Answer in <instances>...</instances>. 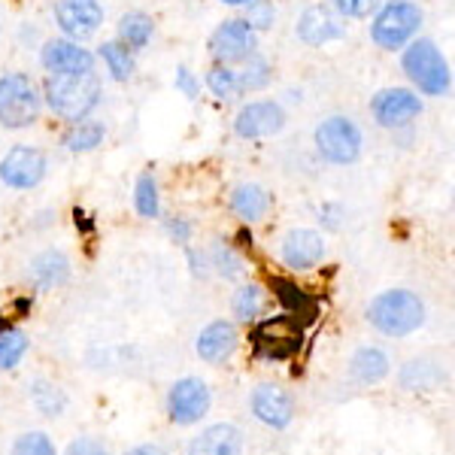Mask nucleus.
<instances>
[{"instance_id": "f257e3e1", "label": "nucleus", "mask_w": 455, "mask_h": 455, "mask_svg": "<svg viewBox=\"0 0 455 455\" xmlns=\"http://www.w3.org/2000/svg\"><path fill=\"white\" fill-rule=\"evenodd\" d=\"M43 98L58 119L73 124L88 119L98 109L104 88H100L98 73H49Z\"/></svg>"}, {"instance_id": "f03ea898", "label": "nucleus", "mask_w": 455, "mask_h": 455, "mask_svg": "<svg viewBox=\"0 0 455 455\" xmlns=\"http://www.w3.org/2000/svg\"><path fill=\"white\" fill-rule=\"evenodd\" d=\"M368 322L386 337H407L422 328L425 304L416 291H407V289L379 291L368 307Z\"/></svg>"}, {"instance_id": "7ed1b4c3", "label": "nucleus", "mask_w": 455, "mask_h": 455, "mask_svg": "<svg viewBox=\"0 0 455 455\" xmlns=\"http://www.w3.org/2000/svg\"><path fill=\"white\" fill-rule=\"evenodd\" d=\"M401 68L410 76V83L419 88L422 94H428V98H443L452 85L450 64L440 55L437 43L425 40V36L407 43V49L401 55Z\"/></svg>"}, {"instance_id": "20e7f679", "label": "nucleus", "mask_w": 455, "mask_h": 455, "mask_svg": "<svg viewBox=\"0 0 455 455\" xmlns=\"http://www.w3.org/2000/svg\"><path fill=\"white\" fill-rule=\"evenodd\" d=\"M422 10L419 4L413 0H388L377 10L373 16V25H371V40L377 43L379 49H403L422 28Z\"/></svg>"}, {"instance_id": "39448f33", "label": "nucleus", "mask_w": 455, "mask_h": 455, "mask_svg": "<svg viewBox=\"0 0 455 455\" xmlns=\"http://www.w3.org/2000/svg\"><path fill=\"white\" fill-rule=\"evenodd\" d=\"M40 92L28 73L0 76V124L10 131L28 128L40 119Z\"/></svg>"}, {"instance_id": "423d86ee", "label": "nucleus", "mask_w": 455, "mask_h": 455, "mask_svg": "<svg viewBox=\"0 0 455 455\" xmlns=\"http://www.w3.org/2000/svg\"><path fill=\"white\" fill-rule=\"evenodd\" d=\"M300 337H304V322L298 315L283 313L255 325L252 347L264 362H283V358H291L300 349Z\"/></svg>"}, {"instance_id": "0eeeda50", "label": "nucleus", "mask_w": 455, "mask_h": 455, "mask_svg": "<svg viewBox=\"0 0 455 455\" xmlns=\"http://www.w3.org/2000/svg\"><path fill=\"white\" fill-rule=\"evenodd\" d=\"M315 149L331 164H352L362 156V131L347 116H331L315 128Z\"/></svg>"}, {"instance_id": "6e6552de", "label": "nucleus", "mask_w": 455, "mask_h": 455, "mask_svg": "<svg viewBox=\"0 0 455 455\" xmlns=\"http://www.w3.org/2000/svg\"><path fill=\"white\" fill-rule=\"evenodd\" d=\"M252 52H259V40H255V31L243 19L222 21L210 36V55L216 58V64L231 68V64L246 61Z\"/></svg>"}, {"instance_id": "1a4fd4ad", "label": "nucleus", "mask_w": 455, "mask_h": 455, "mask_svg": "<svg viewBox=\"0 0 455 455\" xmlns=\"http://www.w3.org/2000/svg\"><path fill=\"white\" fill-rule=\"evenodd\" d=\"M210 388L204 379L197 377H186L176 379L167 392V413H171V422L176 425H195L201 422L204 416L210 413Z\"/></svg>"}, {"instance_id": "9d476101", "label": "nucleus", "mask_w": 455, "mask_h": 455, "mask_svg": "<svg viewBox=\"0 0 455 455\" xmlns=\"http://www.w3.org/2000/svg\"><path fill=\"white\" fill-rule=\"evenodd\" d=\"M46 176V156L34 146H12L4 158H0V182L19 192L40 186Z\"/></svg>"}, {"instance_id": "9b49d317", "label": "nucleus", "mask_w": 455, "mask_h": 455, "mask_svg": "<svg viewBox=\"0 0 455 455\" xmlns=\"http://www.w3.org/2000/svg\"><path fill=\"white\" fill-rule=\"evenodd\" d=\"M371 113L377 124L383 128H407L413 119H419L422 113V100L416 92L410 88H383L377 92V98L371 100Z\"/></svg>"}, {"instance_id": "f8f14e48", "label": "nucleus", "mask_w": 455, "mask_h": 455, "mask_svg": "<svg viewBox=\"0 0 455 455\" xmlns=\"http://www.w3.org/2000/svg\"><path fill=\"white\" fill-rule=\"evenodd\" d=\"M55 21L68 40L83 43L98 34V28L104 25V6L98 0H58Z\"/></svg>"}, {"instance_id": "ddd939ff", "label": "nucleus", "mask_w": 455, "mask_h": 455, "mask_svg": "<svg viewBox=\"0 0 455 455\" xmlns=\"http://www.w3.org/2000/svg\"><path fill=\"white\" fill-rule=\"evenodd\" d=\"M285 128V109L276 100H252L237 113L234 131L243 140H261V137H274Z\"/></svg>"}, {"instance_id": "4468645a", "label": "nucleus", "mask_w": 455, "mask_h": 455, "mask_svg": "<svg viewBox=\"0 0 455 455\" xmlns=\"http://www.w3.org/2000/svg\"><path fill=\"white\" fill-rule=\"evenodd\" d=\"M280 255H283L285 267L313 270L315 264L325 259V240H322V234L313 231V228H291L283 237Z\"/></svg>"}, {"instance_id": "2eb2a0df", "label": "nucleus", "mask_w": 455, "mask_h": 455, "mask_svg": "<svg viewBox=\"0 0 455 455\" xmlns=\"http://www.w3.org/2000/svg\"><path fill=\"white\" fill-rule=\"evenodd\" d=\"M249 403H252L255 419L270 425V428H289L291 419H295V401H291V395L274 383H261L252 392Z\"/></svg>"}, {"instance_id": "dca6fc26", "label": "nucleus", "mask_w": 455, "mask_h": 455, "mask_svg": "<svg viewBox=\"0 0 455 455\" xmlns=\"http://www.w3.org/2000/svg\"><path fill=\"white\" fill-rule=\"evenodd\" d=\"M343 34H347V25H343V19L337 16L331 6H307L298 19V36L307 46H325L331 40H340Z\"/></svg>"}, {"instance_id": "f3484780", "label": "nucleus", "mask_w": 455, "mask_h": 455, "mask_svg": "<svg viewBox=\"0 0 455 455\" xmlns=\"http://www.w3.org/2000/svg\"><path fill=\"white\" fill-rule=\"evenodd\" d=\"M40 61L49 73H94V55L68 36L49 40L40 52Z\"/></svg>"}, {"instance_id": "a211bd4d", "label": "nucleus", "mask_w": 455, "mask_h": 455, "mask_svg": "<svg viewBox=\"0 0 455 455\" xmlns=\"http://www.w3.org/2000/svg\"><path fill=\"white\" fill-rule=\"evenodd\" d=\"M188 455H243V431L231 422L210 425L188 443Z\"/></svg>"}, {"instance_id": "6ab92c4d", "label": "nucleus", "mask_w": 455, "mask_h": 455, "mask_svg": "<svg viewBox=\"0 0 455 455\" xmlns=\"http://www.w3.org/2000/svg\"><path fill=\"white\" fill-rule=\"evenodd\" d=\"M237 343H240V334H237V328H234V322H225V319L210 322L201 331V337H197V355L207 364H222L234 355Z\"/></svg>"}, {"instance_id": "aec40b11", "label": "nucleus", "mask_w": 455, "mask_h": 455, "mask_svg": "<svg viewBox=\"0 0 455 455\" xmlns=\"http://www.w3.org/2000/svg\"><path fill=\"white\" fill-rule=\"evenodd\" d=\"M68 280H70V259L64 252H58V249L40 252L31 261V267H28V283L36 291H52Z\"/></svg>"}, {"instance_id": "412c9836", "label": "nucleus", "mask_w": 455, "mask_h": 455, "mask_svg": "<svg viewBox=\"0 0 455 455\" xmlns=\"http://www.w3.org/2000/svg\"><path fill=\"white\" fill-rule=\"evenodd\" d=\"M231 210L249 225L261 222L270 210V195L264 192L259 182H240V186L231 192Z\"/></svg>"}, {"instance_id": "4be33fe9", "label": "nucleus", "mask_w": 455, "mask_h": 455, "mask_svg": "<svg viewBox=\"0 0 455 455\" xmlns=\"http://www.w3.org/2000/svg\"><path fill=\"white\" fill-rule=\"evenodd\" d=\"M388 368H392V362H388V355L379 347H362L349 362L352 379H358V383H364V386L379 383L388 373Z\"/></svg>"}, {"instance_id": "5701e85b", "label": "nucleus", "mask_w": 455, "mask_h": 455, "mask_svg": "<svg viewBox=\"0 0 455 455\" xmlns=\"http://www.w3.org/2000/svg\"><path fill=\"white\" fill-rule=\"evenodd\" d=\"M270 289H274L276 300H280L283 310L289 315H298V319H304V322H310L315 315V300L307 295L298 283L283 280V276H274V280H270Z\"/></svg>"}, {"instance_id": "b1692460", "label": "nucleus", "mask_w": 455, "mask_h": 455, "mask_svg": "<svg viewBox=\"0 0 455 455\" xmlns=\"http://www.w3.org/2000/svg\"><path fill=\"white\" fill-rule=\"evenodd\" d=\"M152 34H156V21H152V16H146V12H140V10L124 12V16L119 19V43H124L131 52L149 46Z\"/></svg>"}, {"instance_id": "393cba45", "label": "nucleus", "mask_w": 455, "mask_h": 455, "mask_svg": "<svg viewBox=\"0 0 455 455\" xmlns=\"http://www.w3.org/2000/svg\"><path fill=\"white\" fill-rule=\"evenodd\" d=\"M107 137V128L104 122L98 119H83V122H73V128L64 134V149L79 156V152H92L104 143Z\"/></svg>"}, {"instance_id": "a878e982", "label": "nucleus", "mask_w": 455, "mask_h": 455, "mask_svg": "<svg viewBox=\"0 0 455 455\" xmlns=\"http://www.w3.org/2000/svg\"><path fill=\"white\" fill-rule=\"evenodd\" d=\"M100 61L107 64V70H109V76L116 79V83H128L131 76H134V52H131L124 43L119 40H109L100 46Z\"/></svg>"}, {"instance_id": "bb28decb", "label": "nucleus", "mask_w": 455, "mask_h": 455, "mask_svg": "<svg viewBox=\"0 0 455 455\" xmlns=\"http://www.w3.org/2000/svg\"><path fill=\"white\" fill-rule=\"evenodd\" d=\"M28 388H31V392H28V395H31V403L40 410L43 416H61L64 407H68L64 392L55 383H49V379H34Z\"/></svg>"}, {"instance_id": "cd10ccee", "label": "nucleus", "mask_w": 455, "mask_h": 455, "mask_svg": "<svg viewBox=\"0 0 455 455\" xmlns=\"http://www.w3.org/2000/svg\"><path fill=\"white\" fill-rule=\"evenodd\" d=\"M28 337L19 328H4L0 331V371H12L21 358L28 355Z\"/></svg>"}, {"instance_id": "c85d7f7f", "label": "nucleus", "mask_w": 455, "mask_h": 455, "mask_svg": "<svg viewBox=\"0 0 455 455\" xmlns=\"http://www.w3.org/2000/svg\"><path fill=\"white\" fill-rule=\"evenodd\" d=\"M207 85L219 100H237L240 94H243L237 70H231L228 64H216V68L207 73Z\"/></svg>"}, {"instance_id": "c756f323", "label": "nucleus", "mask_w": 455, "mask_h": 455, "mask_svg": "<svg viewBox=\"0 0 455 455\" xmlns=\"http://www.w3.org/2000/svg\"><path fill=\"white\" fill-rule=\"evenodd\" d=\"M264 310V289L255 283L240 285L237 295H234V315L240 322H255Z\"/></svg>"}, {"instance_id": "7c9ffc66", "label": "nucleus", "mask_w": 455, "mask_h": 455, "mask_svg": "<svg viewBox=\"0 0 455 455\" xmlns=\"http://www.w3.org/2000/svg\"><path fill=\"white\" fill-rule=\"evenodd\" d=\"M134 207L140 212L143 219H156L161 212V195H158V182L152 173H143L137 180V188H134Z\"/></svg>"}, {"instance_id": "2f4dec72", "label": "nucleus", "mask_w": 455, "mask_h": 455, "mask_svg": "<svg viewBox=\"0 0 455 455\" xmlns=\"http://www.w3.org/2000/svg\"><path fill=\"white\" fill-rule=\"evenodd\" d=\"M237 76H240V88H243V92H259V88H264V85L270 83L267 58H261L259 52H252L243 61V70H240Z\"/></svg>"}, {"instance_id": "473e14b6", "label": "nucleus", "mask_w": 455, "mask_h": 455, "mask_svg": "<svg viewBox=\"0 0 455 455\" xmlns=\"http://www.w3.org/2000/svg\"><path fill=\"white\" fill-rule=\"evenodd\" d=\"M243 21L252 28V31H270V28H274V21H276L274 0H249Z\"/></svg>"}, {"instance_id": "72a5a7b5", "label": "nucleus", "mask_w": 455, "mask_h": 455, "mask_svg": "<svg viewBox=\"0 0 455 455\" xmlns=\"http://www.w3.org/2000/svg\"><path fill=\"white\" fill-rule=\"evenodd\" d=\"M10 455H58V452L49 435H43V431H28V435H21L16 443H12Z\"/></svg>"}, {"instance_id": "f704fd0d", "label": "nucleus", "mask_w": 455, "mask_h": 455, "mask_svg": "<svg viewBox=\"0 0 455 455\" xmlns=\"http://www.w3.org/2000/svg\"><path fill=\"white\" fill-rule=\"evenodd\" d=\"M403 388H431L437 383V371L428 362H410L401 373Z\"/></svg>"}, {"instance_id": "c9c22d12", "label": "nucleus", "mask_w": 455, "mask_h": 455, "mask_svg": "<svg viewBox=\"0 0 455 455\" xmlns=\"http://www.w3.org/2000/svg\"><path fill=\"white\" fill-rule=\"evenodd\" d=\"M212 267H219V274L228 276V280H237V276L243 274V259L234 255L231 246L216 243L212 246Z\"/></svg>"}, {"instance_id": "e433bc0d", "label": "nucleus", "mask_w": 455, "mask_h": 455, "mask_svg": "<svg viewBox=\"0 0 455 455\" xmlns=\"http://www.w3.org/2000/svg\"><path fill=\"white\" fill-rule=\"evenodd\" d=\"M331 4L340 19H368L379 10V0H331Z\"/></svg>"}, {"instance_id": "4c0bfd02", "label": "nucleus", "mask_w": 455, "mask_h": 455, "mask_svg": "<svg viewBox=\"0 0 455 455\" xmlns=\"http://www.w3.org/2000/svg\"><path fill=\"white\" fill-rule=\"evenodd\" d=\"M64 455H109L104 443H98V440L92 437H76L73 443L64 450Z\"/></svg>"}, {"instance_id": "58836bf2", "label": "nucleus", "mask_w": 455, "mask_h": 455, "mask_svg": "<svg viewBox=\"0 0 455 455\" xmlns=\"http://www.w3.org/2000/svg\"><path fill=\"white\" fill-rule=\"evenodd\" d=\"M176 88H180L182 94H186V98H197V92H201V88H197V79H195V73L188 70V68H180L176 70Z\"/></svg>"}, {"instance_id": "ea45409f", "label": "nucleus", "mask_w": 455, "mask_h": 455, "mask_svg": "<svg viewBox=\"0 0 455 455\" xmlns=\"http://www.w3.org/2000/svg\"><path fill=\"white\" fill-rule=\"evenodd\" d=\"M167 231H171V237L176 243H188V237H192V225H188L186 219H173V222L167 225Z\"/></svg>"}, {"instance_id": "a19ab883", "label": "nucleus", "mask_w": 455, "mask_h": 455, "mask_svg": "<svg viewBox=\"0 0 455 455\" xmlns=\"http://www.w3.org/2000/svg\"><path fill=\"white\" fill-rule=\"evenodd\" d=\"M124 455H167V452L161 450L158 443H143V446H134V450H128Z\"/></svg>"}, {"instance_id": "79ce46f5", "label": "nucleus", "mask_w": 455, "mask_h": 455, "mask_svg": "<svg viewBox=\"0 0 455 455\" xmlns=\"http://www.w3.org/2000/svg\"><path fill=\"white\" fill-rule=\"evenodd\" d=\"M222 4H228V6H246L249 0H222Z\"/></svg>"}]
</instances>
